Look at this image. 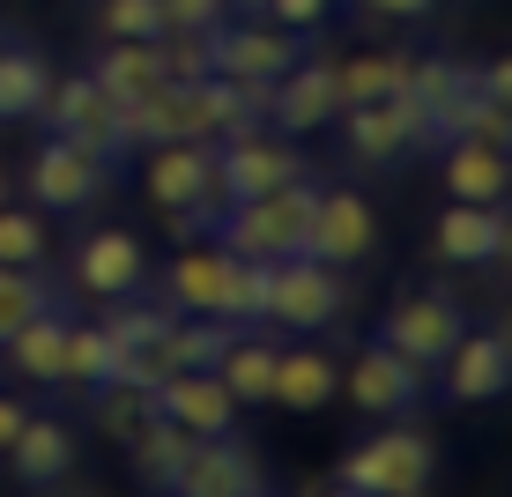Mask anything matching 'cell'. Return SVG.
Masks as SVG:
<instances>
[{
	"mask_svg": "<svg viewBox=\"0 0 512 497\" xmlns=\"http://www.w3.org/2000/svg\"><path fill=\"white\" fill-rule=\"evenodd\" d=\"M305 223H312V179H290L260 201H223L208 223V245H223L231 260H290L305 253Z\"/></svg>",
	"mask_w": 512,
	"mask_h": 497,
	"instance_id": "6da1fadb",
	"label": "cell"
},
{
	"mask_svg": "<svg viewBox=\"0 0 512 497\" xmlns=\"http://www.w3.org/2000/svg\"><path fill=\"white\" fill-rule=\"evenodd\" d=\"M141 186H149L156 216L179 230V238H208V223H216V208H223V186H216V141H156V149H149V171H141Z\"/></svg>",
	"mask_w": 512,
	"mask_h": 497,
	"instance_id": "7a4b0ae2",
	"label": "cell"
},
{
	"mask_svg": "<svg viewBox=\"0 0 512 497\" xmlns=\"http://www.w3.org/2000/svg\"><path fill=\"white\" fill-rule=\"evenodd\" d=\"M431 475H438V446L423 431H401V416H394V431H372L364 446L342 453L334 490H349V497H423Z\"/></svg>",
	"mask_w": 512,
	"mask_h": 497,
	"instance_id": "3957f363",
	"label": "cell"
},
{
	"mask_svg": "<svg viewBox=\"0 0 512 497\" xmlns=\"http://www.w3.org/2000/svg\"><path fill=\"white\" fill-rule=\"evenodd\" d=\"M201 38H208V75L245 82V90H268L282 67L305 60V30H282L268 15H223V23H208Z\"/></svg>",
	"mask_w": 512,
	"mask_h": 497,
	"instance_id": "277c9868",
	"label": "cell"
},
{
	"mask_svg": "<svg viewBox=\"0 0 512 497\" xmlns=\"http://www.w3.org/2000/svg\"><path fill=\"white\" fill-rule=\"evenodd\" d=\"M334 127H342V149H349V164H364V171H386V164H401V156H416L423 149V104L401 90V97H372V104H342L334 112Z\"/></svg>",
	"mask_w": 512,
	"mask_h": 497,
	"instance_id": "5b68a950",
	"label": "cell"
},
{
	"mask_svg": "<svg viewBox=\"0 0 512 497\" xmlns=\"http://www.w3.org/2000/svg\"><path fill=\"white\" fill-rule=\"evenodd\" d=\"M104 193H112V164H104L97 149H82V141H67V134L38 141V156H30V201H38L45 216H82Z\"/></svg>",
	"mask_w": 512,
	"mask_h": 497,
	"instance_id": "8992f818",
	"label": "cell"
},
{
	"mask_svg": "<svg viewBox=\"0 0 512 497\" xmlns=\"http://www.w3.org/2000/svg\"><path fill=\"white\" fill-rule=\"evenodd\" d=\"M349 305V275L327 268L312 253H290L275 260V290H268V327H290V334H327Z\"/></svg>",
	"mask_w": 512,
	"mask_h": 497,
	"instance_id": "52a82bcc",
	"label": "cell"
},
{
	"mask_svg": "<svg viewBox=\"0 0 512 497\" xmlns=\"http://www.w3.org/2000/svg\"><path fill=\"white\" fill-rule=\"evenodd\" d=\"M290 179H312L305 149H297L290 134L253 127V134L216 141V186H223V201H260V193H275V186H290Z\"/></svg>",
	"mask_w": 512,
	"mask_h": 497,
	"instance_id": "ba28073f",
	"label": "cell"
},
{
	"mask_svg": "<svg viewBox=\"0 0 512 497\" xmlns=\"http://www.w3.org/2000/svg\"><path fill=\"white\" fill-rule=\"evenodd\" d=\"M349 408L357 416H379V423H394V416H416L423 401H431V371L423 364H409L401 349H386L379 334L349 357Z\"/></svg>",
	"mask_w": 512,
	"mask_h": 497,
	"instance_id": "9c48e42d",
	"label": "cell"
},
{
	"mask_svg": "<svg viewBox=\"0 0 512 497\" xmlns=\"http://www.w3.org/2000/svg\"><path fill=\"white\" fill-rule=\"evenodd\" d=\"M461 327H468V305L453 290H401L394 305H386V319H379V342L431 371L453 342H461Z\"/></svg>",
	"mask_w": 512,
	"mask_h": 497,
	"instance_id": "30bf717a",
	"label": "cell"
},
{
	"mask_svg": "<svg viewBox=\"0 0 512 497\" xmlns=\"http://www.w3.org/2000/svg\"><path fill=\"white\" fill-rule=\"evenodd\" d=\"M431 371H438V394H446L453 408L498 401L512 386V334L505 327H461V342H453Z\"/></svg>",
	"mask_w": 512,
	"mask_h": 497,
	"instance_id": "8fae6325",
	"label": "cell"
},
{
	"mask_svg": "<svg viewBox=\"0 0 512 497\" xmlns=\"http://www.w3.org/2000/svg\"><path fill=\"white\" fill-rule=\"evenodd\" d=\"M171 312L164 297L156 305H134V297H112V319H104V334H112V379H134V386H156L171 371Z\"/></svg>",
	"mask_w": 512,
	"mask_h": 497,
	"instance_id": "7c38bea8",
	"label": "cell"
},
{
	"mask_svg": "<svg viewBox=\"0 0 512 497\" xmlns=\"http://www.w3.org/2000/svg\"><path fill=\"white\" fill-rule=\"evenodd\" d=\"M38 119H52V134H67V141H82V149H97L112 171H119V156H127V134H119V104L97 90L90 67H82V75H67V82H52Z\"/></svg>",
	"mask_w": 512,
	"mask_h": 497,
	"instance_id": "4fadbf2b",
	"label": "cell"
},
{
	"mask_svg": "<svg viewBox=\"0 0 512 497\" xmlns=\"http://www.w3.org/2000/svg\"><path fill=\"white\" fill-rule=\"evenodd\" d=\"M379 245V216L364 193L349 186H312V223H305V253L327 260V268H357Z\"/></svg>",
	"mask_w": 512,
	"mask_h": 497,
	"instance_id": "5bb4252c",
	"label": "cell"
},
{
	"mask_svg": "<svg viewBox=\"0 0 512 497\" xmlns=\"http://www.w3.org/2000/svg\"><path fill=\"white\" fill-rule=\"evenodd\" d=\"M334 112H342V97H334V60H297V67H282V75L268 82V112H260V127L305 141V134L334 127Z\"/></svg>",
	"mask_w": 512,
	"mask_h": 497,
	"instance_id": "9a60e30c",
	"label": "cell"
},
{
	"mask_svg": "<svg viewBox=\"0 0 512 497\" xmlns=\"http://www.w3.org/2000/svg\"><path fill=\"white\" fill-rule=\"evenodd\" d=\"M512 245V216L505 201H453L446 216L431 223V253L446 268H498Z\"/></svg>",
	"mask_w": 512,
	"mask_h": 497,
	"instance_id": "2e32d148",
	"label": "cell"
},
{
	"mask_svg": "<svg viewBox=\"0 0 512 497\" xmlns=\"http://www.w3.org/2000/svg\"><path fill=\"white\" fill-rule=\"evenodd\" d=\"M171 490H179V497H260V490H268V468L223 431V438H193L186 460H179V475H171Z\"/></svg>",
	"mask_w": 512,
	"mask_h": 497,
	"instance_id": "e0dca14e",
	"label": "cell"
},
{
	"mask_svg": "<svg viewBox=\"0 0 512 497\" xmlns=\"http://www.w3.org/2000/svg\"><path fill=\"white\" fill-rule=\"evenodd\" d=\"M141 282H149V253H141L134 230H90V238H75V290L90 297H141Z\"/></svg>",
	"mask_w": 512,
	"mask_h": 497,
	"instance_id": "ac0fdd59",
	"label": "cell"
},
{
	"mask_svg": "<svg viewBox=\"0 0 512 497\" xmlns=\"http://www.w3.org/2000/svg\"><path fill=\"white\" fill-rule=\"evenodd\" d=\"M156 416L179 423L186 438H223L238 423V401L216 371H164L156 379Z\"/></svg>",
	"mask_w": 512,
	"mask_h": 497,
	"instance_id": "d6986e66",
	"label": "cell"
},
{
	"mask_svg": "<svg viewBox=\"0 0 512 497\" xmlns=\"http://www.w3.org/2000/svg\"><path fill=\"white\" fill-rule=\"evenodd\" d=\"M8 475L23 490H60L67 475H75V431H67L60 416H38V408H30V423L8 446Z\"/></svg>",
	"mask_w": 512,
	"mask_h": 497,
	"instance_id": "ffe728a7",
	"label": "cell"
},
{
	"mask_svg": "<svg viewBox=\"0 0 512 497\" xmlns=\"http://www.w3.org/2000/svg\"><path fill=\"white\" fill-rule=\"evenodd\" d=\"M223 275H231V253H223V245H201V238H193L186 253L164 268L156 297H164L171 312H216V319H223Z\"/></svg>",
	"mask_w": 512,
	"mask_h": 497,
	"instance_id": "44dd1931",
	"label": "cell"
},
{
	"mask_svg": "<svg viewBox=\"0 0 512 497\" xmlns=\"http://www.w3.org/2000/svg\"><path fill=\"white\" fill-rule=\"evenodd\" d=\"M334 394H342V364H334L327 349H282V357H275L268 401H282L290 416H320Z\"/></svg>",
	"mask_w": 512,
	"mask_h": 497,
	"instance_id": "7402d4cb",
	"label": "cell"
},
{
	"mask_svg": "<svg viewBox=\"0 0 512 497\" xmlns=\"http://www.w3.org/2000/svg\"><path fill=\"white\" fill-rule=\"evenodd\" d=\"M90 75H97V90L112 104H134V97H149L156 82H164V45L156 38H104Z\"/></svg>",
	"mask_w": 512,
	"mask_h": 497,
	"instance_id": "603a6c76",
	"label": "cell"
},
{
	"mask_svg": "<svg viewBox=\"0 0 512 497\" xmlns=\"http://www.w3.org/2000/svg\"><path fill=\"white\" fill-rule=\"evenodd\" d=\"M512 156L505 141H446V193L453 201H505Z\"/></svg>",
	"mask_w": 512,
	"mask_h": 497,
	"instance_id": "cb8c5ba5",
	"label": "cell"
},
{
	"mask_svg": "<svg viewBox=\"0 0 512 497\" xmlns=\"http://www.w3.org/2000/svg\"><path fill=\"white\" fill-rule=\"evenodd\" d=\"M8 371L15 379H38V386H60V349H67V305H45L38 319H23V327L8 334Z\"/></svg>",
	"mask_w": 512,
	"mask_h": 497,
	"instance_id": "d4e9b609",
	"label": "cell"
},
{
	"mask_svg": "<svg viewBox=\"0 0 512 497\" xmlns=\"http://www.w3.org/2000/svg\"><path fill=\"white\" fill-rule=\"evenodd\" d=\"M45 90H52L45 52L0 38V127H23V119H38V112H45Z\"/></svg>",
	"mask_w": 512,
	"mask_h": 497,
	"instance_id": "484cf974",
	"label": "cell"
},
{
	"mask_svg": "<svg viewBox=\"0 0 512 497\" xmlns=\"http://www.w3.org/2000/svg\"><path fill=\"white\" fill-rule=\"evenodd\" d=\"M275 357H282V349L268 342V334H231V349H223V357H216V379L223 386H231V401L238 408H260V401H268V386H275Z\"/></svg>",
	"mask_w": 512,
	"mask_h": 497,
	"instance_id": "4316f807",
	"label": "cell"
},
{
	"mask_svg": "<svg viewBox=\"0 0 512 497\" xmlns=\"http://www.w3.org/2000/svg\"><path fill=\"white\" fill-rule=\"evenodd\" d=\"M409 90V52H349L334 60V97L342 104H372V97H401Z\"/></svg>",
	"mask_w": 512,
	"mask_h": 497,
	"instance_id": "83f0119b",
	"label": "cell"
},
{
	"mask_svg": "<svg viewBox=\"0 0 512 497\" xmlns=\"http://www.w3.org/2000/svg\"><path fill=\"white\" fill-rule=\"evenodd\" d=\"M90 423H97L104 438H119V446H127L134 431H149V423H156V386L97 379V386H90Z\"/></svg>",
	"mask_w": 512,
	"mask_h": 497,
	"instance_id": "f1b7e54d",
	"label": "cell"
},
{
	"mask_svg": "<svg viewBox=\"0 0 512 497\" xmlns=\"http://www.w3.org/2000/svg\"><path fill=\"white\" fill-rule=\"evenodd\" d=\"M268 290H275V260H231V275H223V319L231 327H268Z\"/></svg>",
	"mask_w": 512,
	"mask_h": 497,
	"instance_id": "f546056e",
	"label": "cell"
},
{
	"mask_svg": "<svg viewBox=\"0 0 512 497\" xmlns=\"http://www.w3.org/2000/svg\"><path fill=\"white\" fill-rule=\"evenodd\" d=\"M186 446H193V438L179 431V423H164V416H156L149 431H134V438H127V453H134V475H141L149 490H171V475H179Z\"/></svg>",
	"mask_w": 512,
	"mask_h": 497,
	"instance_id": "4dcf8cb0",
	"label": "cell"
},
{
	"mask_svg": "<svg viewBox=\"0 0 512 497\" xmlns=\"http://www.w3.org/2000/svg\"><path fill=\"white\" fill-rule=\"evenodd\" d=\"M45 260H52L45 208H8L0 201V268H45Z\"/></svg>",
	"mask_w": 512,
	"mask_h": 497,
	"instance_id": "1f68e13d",
	"label": "cell"
},
{
	"mask_svg": "<svg viewBox=\"0 0 512 497\" xmlns=\"http://www.w3.org/2000/svg\"><path fill=\"white\" fill-rule=\"evenodd\" d=\"M45 305H60V290L45 282V268H0V342H8L23 319H38Z\"/></svg>",
	"mask_w": 512,
	"mask_h": 497,
	"instance_id": "d6a6232c",
	"label": "cell"
},
{
	"mask_svg": "<svg viewBox=\"0 0 512 497\" xmlns=\"http://www.w3.org/2000/svg\"><path fill=\"white\" fill-rule=\"evenodd\" d=\"M97 379H112V334H104V327H75V319H67L60 386H97Z\"/></svg>",
	"mask_w": 512,
	"mask_h": 497,
	"instance_id": "836d02e7",
	"label": "cell"
},
{
	"mask_svg": "<svg viewBox=\"0 0 512 497\" xmlns=\"http://www.w3.org/2000/svg\"><path fill=\"white\" fill-rule=\"evenodd\" d=\"M104 38H164V0H97Z\"/></svg>",
	"mask_w": 512,
	"mask_h": 497,
	"instance_id": "e575fe53",
	"label": "cell"
},
{
	"mask_svg": "<svg viewBox=\"0 0 512 497\" xmlns=\"http://www.w3.org/2000/svg\"><path fill=\"white\" fill-rule=\"evenodd\" d=\"M327 8H334V0H268V23H282V30H305V38H312V30L327 23Z\"/></svg>",
	"mask_w": 512,
	"mask_h": 497,
	"instance_id": "d590c367",
	"label": "cell"
},
{
	"mask_svg": "<svg viewBox=\"0 0 512 497\" xmlns=\"http://www.w3.org/2000/svg\"><path fill=\"white\" fill-rule=\"evenodd\" d=\"M223 0H164V30H208V23H223Z\"/></svg>",
	"mask_w": 512,
	"mask_h": 497,
	"instance_id": "8d00e7d4",
	"label": "cell"
},
{
	"mask_svg": "<svg viewBox=\"0 0 512 497\" xmlns=\"http://www.w3.org/2000/svg\"><path fill=\"white\" fill-rule=\"evenodd\" d=\"M357 8H364V15H386V23H423L438 0H357Z\"/></svg>",
	"mask_w": 512,
	"mask_h": 497,
	"instance_id": "74e56055",
	"label": "cell"
},
{
	"mask_svg": "<svg viewBox=\"0 0 512 497\" xmlns=\"http://www.w3.org/2000/svg\"><path fill=\"white\" fill-rule=\"evenodd\" d=\"M475 90H483V97H512V60H483V67H475Z\"/></svg>",
	"mask_w": 512,
	"mask_h": 497,
	"instance_id": "f35d334b",
	"label": "cell"
},
{
	"mask_svg": "<svg viewBox=\"0 0 512 497\" xmlns=\"http://www.w3.org/2000/svg\"><path fill=\"white\" fill-rule=\"evenodd\" d=\"M30 423V401H15V394H0V453L15 446V431Z\"/></svg>",
	"mask_w": 512,
	"mask_h": 497,
	"instance_id": "ab89813d",
	"label": "cell"
},
{
	"mask_svg": "<svg viewBox=\"0 0 512 497\" xmlns=\"http://www.w3.org/2000/svg\"><path fill=\"white\" fill-rule=\"evenodd\" d=\"M223 8H238V15H268V0H223Z\"/></svg>",
	"mask_w": 512,
	"mask_h": 497,
	"instance_id": "60d3db41",
	"label": "cell"
},
{
	"mask_svg": "<svg viewBox=\"0 0 512 497\" xmlns=\"http://www.w3.org/2000/svg\"><path fill=\"white\" fill-rule=\"evenodd\" d=\"M0 201H8V179H0Z\"/></svg>",
	"mask_w": 512,
	"mask_h": 497,
	"instance_id": "b9f144b4",
	"label": "cell"
}]
</instances>
